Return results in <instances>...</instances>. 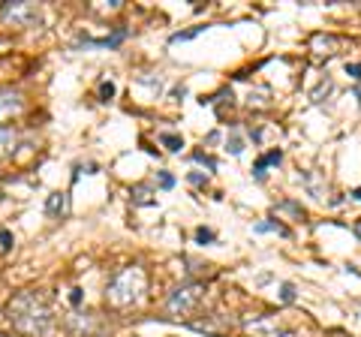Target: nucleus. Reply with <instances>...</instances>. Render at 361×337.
<instances>
[{
	"mask_svg": "<svg viewBox=\"0 0 361 337\" xmlns=\"http://www.w3.org/2000/svg\"><path fill=\"white\" fill-rule=\"evenodd\" d=\"M353 196H355V199L361 202V187H358V190H353Z\"/></svg>",
	"mask_w": 361,
	"mask_h": 337,
	"instance_id": "24",
	"label": "nucleus"
},
{
	"mask_svg": "<svg viewBox=\"0 0 361 337\" xmlns=\"http://www.w3.org/2000/svg\"><path fill=\"white\" fill-rule=\"evenodd\" d=\"M123 39H127V30H115V33H111V37H106V39H85L82 42V46L85 49H115V46H121V42Z\"/></svg>",
	"mask_w": 361,
	"mask_h": 337,
	"instance_id": "7",
	"label": "nucleus"
},
{
	"mask_svg": "<svg viewBox=\"0 0 361 337\" xmlns=\"http://www.w3.org/2000/svg\"><path fill=\"white\" fill-rule=\"evenodd\" d=\"M196 241H199V244L214 241V232H211V229H196Z\"/></svg>",
	"mask_w": 361,
	"mask_h": 337,
	"instance_id": "21",
	"label": "nucleus"
},
{
	"mask_svg": "<svg viewBox=\"0 0 361 337\" xmlns=\"http://www.w3.org/2000/svg\"><path fill=\"white\" fill-rule=\"evenodd\" d=\"M355 235H358V241H361V223H355Z\"/></svg>",
	"mask_w": 361,
	"mask_h": 337,
	"instance_id": "25",
	"label": "nucleus"
},
{
	"mask_svg": "<svg viewBox=\"0 0 361 337\" xmlns=\"http://www.w3.org/2000/svg\"><path fill=\"white\" fill-rule=\"evenodd\" d=\"M145 289H148V274H145V268L142 265H127L109 280L106 305L111 310H130L145 298Z\"/></svg>",
	"mask_w": 361,
	"mask_h": 337,
	"instance_id": "2",
	"label": "nucleus"
},
{
	"mask_svg": "<svg viewBox=\"0 0 361 337\" xmlns=\"http://www.w3.org/2000/svg\"><path fill=\"white\" fill-rule=\"evenodd\" d=\"M274 214H292L295 220H304L307 214H304V208L295 205V202H280V205H274Z\"/></svg>",
	"mask_w": 361,
	"mask_h": 337,
	"instance_id": "12",
	"label": "nucleus"
},
{
	"mask_svg": "<svg viewBox=\"0 0 361 337\" xmlns=\"http://www.w3.org/2000/svg\"><path fill=\"white\" fill-rule=\"evenodd\" d=\"M253 232L256 235H262V232H277V235H283V238H286V235H289V229L286 226H280V223H256V226H253Z\"/></svg>",
	"mask_w": 361,
	"mask_h": 337,
	"instance_id": "14",
	"label": "nucleus"
},
{
	"mask_svg": "<svg viewBox=\"0 0 361 337\" xmlns=\"http://www.w3.org/2000/svg\"><path fill=\"white\" fill-rule=\"evenodd\" d=\"M16 142H18V136H16L13 127H0V157L13 154L16 151Z\"/></svg>",
	"mask_w": 361,
	"mask_h": 337,
	"instance_id": "9",
	"label": "nucleus"
},
{
	"mask_svg": "<svg viewBox=\"0 0 361 337\" xmlns=\"http://www.w3.org/2000/svg\"><path fill=\"white\" fill-rule=\"evenodd\" d=\"M99 97H103V99L115 97V82H99Z\"/></svg>",
	"mask_w": 361,
	"mask_h": 337,
	"instance_id": "17",
	"label": "nucleus"
},
{
	"mask_svg": "<svg viewBox=\"0 0 361 337\" xmlns=\"http://www.w3.org/2000/svg\"><path fill=\"white\" fill-rule=\"evenodd\" d=\"M280 301H283V305H292V301H295V286L280 283Z\"/></svg>",
	"mask_w": 361,
	"mask_h": 337,
	"instance_id": "15",
	"label": "nucleus"
},
{
	"mask_svg": "<svg viewBox=\"0 0 361 337\" xmlns=\"http://www.w3.org/2000/svg\"><path fill=\"white\" fill-rule=\"evenodd\" d=\"M18 97H0V115H4L6 109H18Z\"/></svg>",
	"mask_w": 361,
	"mask_h": 337,
	"instance_id": "16",
	"label": "nucleus"
},
{
	"mask_svg": "<svg viewBox=\"0 0 361 337\" xmlns=\"http://www.w3.org/2000/svg\"><path fill=\"white\" fill-rule=\"evenodd\" d=\"M39 6L30 4V0H9V4L0 6V18L6 25H16V27H30L39 21Z\"/></svg>",
	"mask_w": 361,
	"mask_h": 337,
	"instance_id": "4",
	"label": "nucleus"
},
{
	"mask_svg": "<svg viewBox=\"0 0 361 337\" xmlns=\"http://www.w3.org/2000/svg\"><path fill=\"white\" fill-rule=\"evenodd\" d=\"M45 214L49 217H66L70 214V196L66 193H51L45 199Z\"/></svg>",
	"mask_w": 361,
	"mask_h": 337,
	"instance_id": "6",
	"label": "nucleus"
},
{
	"mask_svg": "<svg viewBox=\"0 0 361 337\" xmlns=\"http://www.w3.org/2000/svg\"><path fill=\"white\" fill-rule=\"evenodd\" d=\"M202 301H205V283H184L166 298V313L175 319L190 317L202 307Z\"/></svg>",
	"mask_w": 361,
	"mask_h": 337,
	"instance_id": "3",
	"label": "nucleus"
},
{
	"mask_svg": "<svg viewBox=\"0 0 361 337\" xmlns=\"http://www.w3.org/2000/svg\"><path fill=\"white\" fill-rule=\"evenodd\" d=\"M226 151H232V154H241L244 151V142L238 136H232V142H226Z\"/></svg>",
	"mask_w": 361,
	"mask_h": 337,
	"instance_id": "19",
	"label": "nucleus"
},
{
	"mask_svg": "<svg viewBox=\"0 0 361 337\" xmlns=\"http://www.w3.org/2000/svg\"><path fill=\"white\" fill-rule=\"evenodd\" d=\"M0 337H9V334H0Z\"/></svg>",
	"mask_w": 361,
	"mask_h": 337,
	"instance_id": "26",
	"label": "nucleus"
},
{
	"mask_svg": "<svg viewBox=\"0 0 361 337\" xmlns=\"http://www.w3.org/2000/svg\"><path fill=\"white\" fill-rule=\"evenodd\" d=\"M346 73L353 78H361V63H346Z\"/></svg>",
	"mask_w": 361,
	"mask_h": 337,
	"instance_id": "22",
	"label": "nucleus"
},
{
	"mask_svg": "<svg viewBox=\"0 0 361 337\" xmlns=\"http://www.w3.org/2000/svg\"><path fill=\"white\" fill-rule=\"evenodd\" d=\"M0 241H4V247H13V235H9L6 229H0Z\"/></svg>",
	"mask_w": 361,
	"mask_h": 337,
	"instance_id": "23",
	"label": "nucleus"
},
{
	"mask_svg": "<svg viewBox=\"0 0 361 337\" xmlns=\"http://www.w3.org/2000/svg\"><path fill=\"white\" fill-rule=\"evenodd\" d=\"M310 46H313V51H319V49H325L322 54H337V49H341V46H343V42H341V39H337V37H313V42H310Z\"/></svg>",
	"mask_w": 361,
	"mask_h": 337,
	"instance_id": "10",
	"label": "nucleus"
},
{
	"mask_svg": "<svg viewBox=\"0 0 361 337\" xmlns=\"http://www.w3.org/2000/svg\"><path fill=\"white\" fill-rule=\"evenodd\" d=\"M130 196H133L135 205H154V199H151V187H148V184H135V187L130 190Z\"/></svg>",
	"mask_w": 361,
	"mask_h": 337,
	"instance_id": "11",
	"label": "nucleus"
},
{
	"mask_svg": "<svg viewBox=\"0 0 361 337\" xmlns=\"http://www.w3.org/2000/svg\"><path fill=\"white\" fill-rule=\"evenodd\" d=\"M280 160H283V154H280V151H271V154H265V157H259L256 166H253L256 181H262V178H265V168H268V166H277Z\"/></svg>",
	"mask_w": 361,
	"mask_h": 337,
	"instance_id": "8",
	"label": "nucleus"
},
{
	"mask_svg": "<svg viewBox=\"0 0 361 337\" xmlns=\"http://www.w3.org/2000/svg\"><path fill=\"white\" fill-rule=\"evenodd\" d=\"M6 319L25 337H49L54 329L51 307L39 292H18L6 301Z\"/></svg>",
	"mask_w": 361,
	"mask_h": 337,
	"instance_id": "1",
	"label": "nucleus"
},
{
	"mask_svg": "<svg viewBox=\"0 0 361 337\" xmlns=\"http://www.w3.org/2000/svg\"><path fill=\"white\" fill-rule=\"evenodd\" d=\"M202 30H205V27H193V30H187V33H175L172 42H180V39H193L196 33H202Z\"/></svg>",
	"mask_w": 361,
	"mask_h": 337,
	"instance_id": "20",
	"label": "nucleus"
},
{
	"mask_svg": "<svg viewBox=\"0 0 361 337\" xmlns=\"http://www.w3.org/2000/svg\"><path fill=\"white\" fill-rule=\"evenodd\" d=\"M244 331L253 334V337H283L286 329L277 322V317H256V319H247L244 322Z\"/></svg>",
	"mask_w": 361,
	"mask_h": 337,
	"instance_id": "5",
	"label": "nucleus"
},
{
	"mask_svg": "<svg viewBox=\"0 0 361 337\" xmlns=\"http://www.w3.org/2000/svg\"><path fill=\"white\" fill-rule=\"evenodd\" d=\"M358 97H361V91H358Z\"/></svg>",
	"mask_w": 361,
	"mask_h": 337,
	"instance_id": "27",
	"label": "nucleus"
},
{
	"mask_svg": "<svg viewBox=\"0 0 361 337\" xmlns=\"http://www.w3.org/2000/svg\"><path fill=\"white\" fill-rule=\"evenodd\" d=\"M157 181H160L163 190H172V187H175V178L169 175V172H160V175H157Z\"/></svg>",
	"mask_w": 361,
	"mask_h": 337,
	"instance_id": "18",
	"label": "nucleus"
},
{
	"mask_svg": "<svg viewBox=\"0 0 361 337\" xmlns=\"http://www.w3.org/2000/svg\"><path fill=\"white\" fill-rule=\"evenodd\" d=\"M160 142L166 145V151H172V154H178L180 148H184V139L175 136V133H160Z\"/></svg>",
	"mask_w": 361,
	"mask_h": 337,
	"instance_id": "13",
	"label": "nucleus"
}]
</instances>
